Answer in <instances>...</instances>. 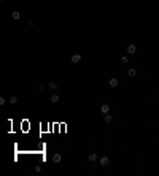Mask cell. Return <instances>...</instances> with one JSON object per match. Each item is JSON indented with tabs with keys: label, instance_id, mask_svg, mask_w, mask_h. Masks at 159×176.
<instances>
[{
	"label": "cell",
	"instance_id": "cell-17",
	"mask_svg": "<svg viewBox=\"0 0 159 176\" xmlns=\"http://www.w3.org/2000/svg\"><path fill=\"white\" fill-rule=\"evenodd\" d=\"M0 105H5V97H0Z\"/></svg>",
	"mask_w": 159,
	"mask_h": 176
},
{
	"label": "cell",
	"instance_id": "cell-9",
	"mask_svg": "<svg viewBox=\"0 0 159 176\" xmlns=\"http://www.w3.org/2000/svg\"><path fill=\"white\" fill-rule=\"evenodd\" d=\"M48 87H49V89H57V83H56V81H49Z\"/></svg>",
	"mask_w": 159,
	"mask_h": 176
},
{
	"label": "cell",
	"instance_id": "cell-2",
	"mask_svg": "<svg viewBox=\"0 0 159 176\" xmlns=\"http://www.w3.org/2000/svg\"><path fill=\"white\" fill-rule=\"evenodd\" d=\"M108 84H110L111 87H116L118 84H119V81H118L116 78H110V81H108Z\"/></svg>",
	"mask_w": 159,
	"mask_h": 176
},
{
	"label": "cell",
	"instance_id": "cell-7",
	"mask_svg": "<svg viewBox=\"0 0 159 176\" xmlns=\"http://www.w3.org/2000/svg\"><path fill=\"white\" fill-rule=\"evenodd\" d=\"M127 76H130V78L137 76V70H135V68H129V70H127Z\"/></svg>",
	"mask_w": 159,
	"mask_h": 176
},
{
	"label": "cell",
	"instance_id": "cell-4",
	"mask_svg": "<svg viewBox=\"0 0 159 176\" xmlns=\"http://www.w3.org/2000/svg\"><path fill=\"white\" fill-rule=\"evenodd\" d=\"M70 60H72L73 63H78L80 60H81V56H80V54H73V56H72V59H70Z\"/></svg>",
	"mask_w": 159,
	"mask_h": 176
},
{
	"label": "cell",
	"instance_id": "cell-15",
	"mask_svg": "<svg viewBox=\"0 0 159 176\" xmlns=\"http://www.w3.org/2000/svg\"><path fill=\"white\" fill-rule=\"evenodd\" d=\"M38 90H40V92H45V90H46V87L43 86V84H40V86H38Z\"/></svg>",
	"mask_w": 159,
	"mask_h": 176
},
{
	"label": "cell",
	"instance_id": "cell-11",
	"mask_svg": "<svg viewBox=\"0 0 159 176\" xmlns=\"http://www.w3.org/2000/svg\"><path fill=\"white\" fill-rule=\"evenodd\" d=\"M96 160H97V154H94V152L89 154V162H96Z\"/></svg>",
	"mask_w": 159,
	"mask_h": 176
},
{
	"label": "cell",
	"instance_id": "cell-16",
	"mask_svg": "<svg viewBox=\"0 0 159 176\" xmlns=\"http://www.w3.org/2000/svg\"><path fill=\"white\" fill-rule=\"evenodd\" d=\"M40 170H42V167H40V165H35V173H38Z\"/></svg>",
	"mask_w": 159,
	"mask_h": 176
},
{
	"label": "cell",
	"instance_id": "cell-8",
	"mask_svg": "<svg viewBox=\"0 0 159 176\" xmlns=\"http://www.w3.org/2000/svg\"><path fill=\"white\" fill-rule=\"evenodd\" d=\"M11 18H13V19H16V21H18V19L21 18V13H19V11H13V13H11Z\"/></svg>",
	"mask_w": 159,
	"mask_h": 176
},
{
	"label": "cell",
	"instance_id": "cell-6",
	"mask_svg": "<svg viewBox=\"0 0 159 176\" xmlns=\"http://www.w3.org/2000/svg\"><path fill=\"white\" fill-rule=\"evenodd\" d=\"M108 163H110V159L108 157H102L100 159V165H102V167H107Z\"/></svg>",
	"mask_w": 159,
	"mask_h": 176
},
{
	"label": "cell",
	"instance_id": "cell-14",
	"mask_svg": "<svg viewBox=\"0 0 159 176\" xmlns=\"http://www.w3.org/2000/svg\"><path fill=\"white\" fill-rule=\"evenodd\" d=\"M10 103H11V105L18 103V97H11V99H10Z\"/></svg>",
	"mask_w": 159,
	"mask_h": 176
},
{
	"label": "cell",
	"instance_id": "cell-18",
	"mask_svg": "<svg viewBox=\"0 0 159 176\" xmlns=\"http://www.w3.org/2000/svg\"><path fill=\"white\" fill-rule=\"evenodd\" d=\"M0 2H3V0H0Z\"/></svg>",
	"mask_w": 159,
	"mask_h": 176
},
{
	"label": "cell",
	"instance_id": "cell-5",
	"mask_svg": "<svg viewBox=\"0 0 159 176\" xmlns=\"http://www.w3.org/2000/svg\"><path fill=\"white\" fill-rule=\"evenodd\" d=\"M60 160H62V155H60V154H54L53 155V162H54V163H59Z\"/></svg>",
	"mask_w": 159,
	"mask_h": 176
},
{
	"label": "cell",
	"instance_id": "cell-3",
	"mask_svg": "<svg viewBox=\"0 0 159 176\" xmlns=\"http://www.w3.org/2000/svg\"><path fill=\"white\" fill-rule=\"evenodd\" d=\"M127 52H129V54H135V52H137V46H135V45H129V46H127Z\"/></svg>",
	"mask_w": 159,
	"mask_h": 176
},
{
	"label": "cell",
	"instance_id": "cell-10",
	"mask_svg": "<svg viewBox=\"0 0 159 176\" xmlns=\"http://www.w3.org/2000/svg\"><path fill=\"white\" fill-rule=\"evenodd\" d=\"M105 122H113V116H111V114H105Z\"/></svg>",
	"mask_w": 159,
	"mask_h": 176
},
{
	"label": "cell",
	"instance_id": "cell-1",
	"mask_svg": "<svg viewBox=\"0 0 159 176\" xmlns=\"http://www.w3.org/2000/svg\"><path fill=\"white\" fill-rule=\"evenodd\" d=\"M108 111H110V105L103 103L102 106H100V113H102V114H108Z\"/></svg>",
	"mask_w": 159,
	"mask_h": 176
},
{
	"label": "cell",
	"instance_id": "cell-13",
	"mask_svg": "<svg viewBox=\"0 0 159 176\" xmlns=\"http://www.w3.org/2000/svg\"><path fill=\"white\" fill-rule=\"evenodd\" d=\"M127 62H129V57H127V56H123V57H121V63H127Z\"/></svg>",
	"mask_w": 159,
	"mask_h": 176
},
{
	"label": "cell",
	"instance_id": "cell-12",
	"mask_svg": "<svg viewBox=\"0 0 159 176\" xmlns=\"http://www.w3.org/2000/svg\"><path fill=\"white\" fill-rule=\"evenodd\" d=\"M51 101H53V103H57V101H59V95H56V94L51 95Z\"/></svg>",
	"mask_w": 159,
	"mask_h": 176
}]
</instances>
